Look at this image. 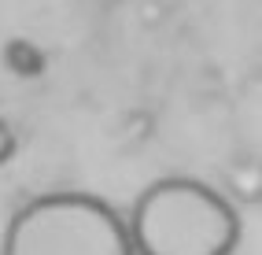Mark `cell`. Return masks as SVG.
<instances>
[{
	"label": "cell",
	"mask_w": 262,
	"mask_h": 255,
	"mask_svg": "<svg viewBox=\"0 0 262 255\" xmlns=\"http://www.w3.org/2000/svg\"><path fill=\"white\" fill-rule=\"evenodd\" d=\"M11 156H15V130L0 118V166H4Z\"/></svg>",
	"instance_id": "277c9868"
},
{
	"label": "cell",
	"mask_w": 262,
	"mask_h": 255,
	"mask_svg": "<svg viewBox=\"0 0 262 255\" xmlns=\"http://www.w3.org/2000/svg\"><path fill=\"white\" fill-rule=\"evenodd\" d=\"M0 255H133L126 218L93 193H45L23 203Z\"/></svg>",
	"instance_id": "7a4b0ae2"
},
{
	"label": "cell",
	"mask_w": 262,
	"mask_h": 255,
	"mask_svg": "<svg viewBox=\"0 0 262 255\" xmlns=\"http://www.w3.org/2000/svg\"><path fill=\"white\" fill-rule=\"evenodd\" d=\"M4 63L11 67L15 74H23V78H37V74L45 71V56H41L30 41H23V37L8 41V48H4Z\"/></svg>",
	"instance_id": "3957f363"
},
{
	"label": "cell",
	"mask_w": 262,
	"mask_h": 255,
	"mask_svg": "<svg viewBox=\"0 0 262 255\" xmlns=\"http://www.w3.org/2000/svg\"><path fill=\"white\" fill-rule=\"evenodd\" d=\"M133 255H233L236 207L196 178H159L126 215Z\"/></svg>",
	"instance_id": "6da1fadb"
}]
</instances>
